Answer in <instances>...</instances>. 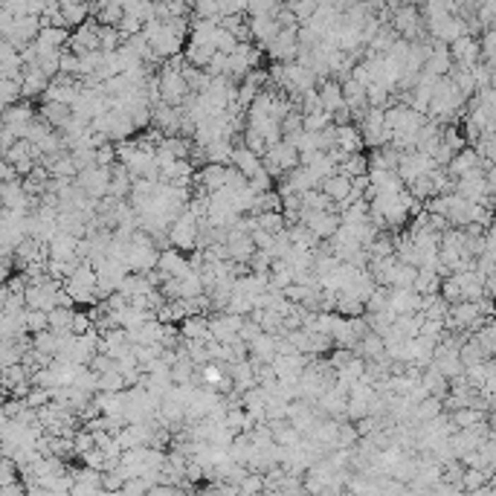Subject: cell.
<instances>
[{"label": "cell", "mask_w": 496, "mask_h": 496, "mask_svg": "<svg viewBox=\"0 0 496 496\" xmlns=\"http://www.w3.org/2000/svg\"><path fill=\"white\" fill-rule=\"evenodd\" d=\"M169 238H172V247H175V250H180V253H198V244H201V220L189 212V206H186V212L172 224Z\"/></svg>", "instance_id": "cell-1"}, {"label": "cell", "mask_w": 496, "mask_h": 496, "mask_svg": "<svg viewBox=\"0 0 496 496\" xmlns=\"http://www.w3.org/2000/svg\"><path fill=\"white\" fill-rule=\"evenodd\" d=\"M110 180H114V172H110V169H102V165H93V169L78 172L76 186L85 191L90 201H105L107 191H110Z\"/></svg>", "instance_id": "cell-2"}, {"label": "cell", "mask_w": 496, "mask_h": 496, "mask_svg": "<svg viewBox=\"0 0 496 496\" xmlns=\"http://www.w3.org/2000/svg\"><path fill=\"white\" fill-rule=\"evenodd\" d=\"M299 215H302V224H305L319 241H331V238L340 232V227H343V218L337 212H311V209H302Z\"/></svg>", "instance_id": "cell-3"}, {"label": "cell", "mask_w": 496, "mask_h": 496, "mask_svg": "<svg viewBox=\"0 0 496 496\" xmlns=\"http://www.w3.org/2000/svg\"><path fill=\"white\" fill-rule=\"evenodd\" d=\"M241 325H244V317H235V314H212L209 317V334H212V343H220V346H232L238 343V334H241Z\"/></svg>", "instance_id": "cell-4"}, {"label": "cell", "mask_w": 496, "mask_h": 496, "mask_svg": "<svg viewBox=\"0 0 496 496\" xmlns=\"http://www.w3.org/2000/svg\"><path fill=\"white\" fill-rule=\"evenodd\" d=\"M450 55H453V67L456 70H473L482 61V41L464 35L456 44H450Z\"/></svg>", "instance_id": "cell-5"}, {"label": "cell", "mask_w": 496, "mask_h": 496, "mask_svg": "<svg viewBox=\"0 0 496 496\" xmlns=\"http://www.w3.org/2000/svg\"><path fill=\"white\" fill-rule=\"evenodd\" d=\"M99 20L93 18V20H88L85 26H78V30L73 33V38H70V52H76L78 59L81 55H88V52H102V44H99Z\"/></svg>", "instance_id": "cell-6"}, {"label": "cell", "mask_w": 496, "mask_h": 496, "mask_svg": "<svg viewBox=\"0 0 496 496\" xmlns=\"http://www.w3.org/2000/svg\"><path fill=\"white\" fill-rule=\"evenodd\" d=\"M195 183L201 186L203 195H218V191H224L227 189V165H218V163H206L198 169V177Z\"/></svg>", "instance_id": "cell-7"}, {"label": "cell", "mask_w": 496, "mask_h": 496, "mask_svg": "<svg viewBox=\"0 0 496 496\" xmlns=\"http://www.w3.org/2000/svg\"><path fill=\"white\" fill-rule=\"evenodd\" d=\"M485 165V160L479 157V151L473 148V146H467L461 154H456L453 157V163H450V169H447V175L453 177V180H461V177H467V175H473V172H479Z\"/></svg>", "instance_id": "cell-8"}, {"label": "cell", "mask_w": 496, "mask_h": 496, "mask_svg": "<svg viewBox=\"0 0 496 496\" xmlns=\"http://www.w3.org/2000/svg\"><path fill=\"white\" fill-rule=\"evenodd\" d=\"M23 61H20V52L6 44V41H0V76L9 78V81H20L23 85Z\"/></svg>", "instance_id": "cell-9"}, {"label": "cell", "mask_w": 496, "mask_h": 496, "mask_svg": "<svg viewBox=\"0 0 496 496\" xmlns=\"http://www.w3.org/2000/svg\"><path fill=\"white\" fill-rule=\"evenodd\" d=\"M163 276H169V279H186V276L191 273V261L180 253V250H165L160 253V267H157Z\"/></svg>", "instance_id": "cell-10"}, {"label": "cell", "mask_w": 496, "mask_h": 496, "mask_svg": "<svg viewBox=\"0 0 496 496\" xmlns=\"http://www.w3.org/2000/svg\"><path fill=\"white\" fill-rule=\"evenodd\" d=\"M38 119L47 122L52 131H64L70 125V119H73V107L59 105V102H44L38 107Z\"/></svg>", "instance_id": "cell-11"}, {"label": "cell", "mask_w": 496, "mask_h": 496, "mask_svg": "<svg viewBox=\"0 0 496 496\" xmlns=\"http://www.w3.org/2000/svg\"><path fill=\"white\" fill-rule=\"evenodd\" d=\"M317 90L322 96V105H325L328 114H340V110L346 107V96H343V85H340V81L325 78V81H319V85H317Z\"/></svg>", "instance_id": "cell-12"}, {"label": "cell", "mask_w": 496, "mask_h": 496, "mask_svg": "<svg viewBox=\"0 0 496 496\" xmlns=\"http://www.w3.org/2000/svg\"><path fill=\"white\" fill-rule=\"evenodd\" d=\"M26 73H23V102H30V99H41L47 90H49V85L52 81L38 70V67H23Z\"/></svg>", "instance_id": "cell-13"}, {"label": "cell", "mask_w": 496, "mask_h": 496, "mask_svg": "<svg viewBox=\"0 0 496 496\" xmlns=\"http://www.w3.org/2000/svg\"><path fill=\"white\" fill-rule=\"evenodd\" d=\"M78 244H81V238H76L70 232H59V235H55V241L49 244V259H59V261L78 259Z\"/></svg>", "instance_id": "cell-14"}, {"label": "cell", "mask_w": 496, "mask_h": 496, "mask_svg": "<svg viewBox=\"0 0 496 496\" xmlns=\"http://www.w3.org/2000/svg\"><path fill=\"white\" fill-rule=\"evenodd\" d=\"M180 337L186 343L191 340H201V343H212V334H209V317H186L180 322Z\"/></svg>", "instance_id": "cell-15"}, {"label": "cell", "mask_w": 496, "mask_h": 496, "mask_svg": "<svg viewBox=\"0 0 496 496\" xmlns=\"http://www.w3.org/2000/svg\"><path fill=\"white\" fill-rule=\"evenodd\" d=\"M354 357H363L366 363L383 360V357H386V340H383L380 334H374V331H372L369 337H363L360 343L354 346Z\"/></svg>", "instance_id": "cell-16"}, {"label": "cell", "mask_w": 496, "mask_h": 496, "mask_svg": "<svg viewBox=\"0 0 496 496\" xmlns=\"http://www.w3.org/2000/svg\"><path fill=\"white\" fill-rule=\"evenodd\" d=\"M351 183H354L351 177H346V175L337 172V175H331L319 189H322L325 195H328L331 201H334V206H337V203H346V201L351 198Z\"/></svg>", "instance_id": "cell-17"}, {"label": "cell", "mask_w": 496, "mask_h": 496, "mask_svg": "<svg viewBox=\"0 0 496 496\" xmlns=\"http://www.w3.org/2000/svg\"><path fill=\"white\" fill-rule=\"evenodd\" d=\"M401 151L392 148V146H386V148H377L369 154V165H372V172H398V165H401Z\"/></svg>", "instance_id": "cell-18"}, {"label": "cell", "mask_w": 496, "mask_h": 496, "mask_svg": "<svg viewBox=\"0 0 496 496\" xmlns=\"http://www.w3.org/2000/svg\"><path fill=\"white\" fill-rule=\"evenodd\" d=\"M151 290H157L151 282H148V276H140V273H128L125 279H122V285H119V293L131 302V299H136V296H148Z\"/></svg>", "instance_id": "cell-19"}, {"label": "cell", "mask_w": 496, "mask_h": 496, "mask_svg": "<svg viewBox=\"0 0 496 496\" xmlns=\"http://www.w3.org/2000/svg\"><path fill=\"white\" fill-rule=\"evenodd\" d=\"M93 18L102 26H119L125 20V6L119 0H110V4H93Z\"/></svg>", "instance_id": "cell-20"}, {"label": "cell", "mask_w": 496, "mask_h": 496, "mask_svg": "<svg viewBox=\"0 0 496 496\" xmlns=\"http://www.w3.org/2000/svg\"><path fill=\"white\" fill-rule=\"evenodd\" d=\"M337 146L346 151V154H363L366 143H363V134L357 125H346V128H337Z\"/></svg>", "instance_id": "cell-21"}, {"label": "cell", "mask_w": 496, "mask_h": 496, "mask_svg": "<svg viewBox=\"0 0 496 496\" xmlns=\"http://www.w3.org/2000/svg\"><path fill=\"white\" fill-rule=\"evenodd\" d=\"M421 383L427 386V392L432 395V398H438V401H444L447 395H450V380L441 374L435 366H430V369H424V377H421Z\"/></svg>", "instance_id": "cell-22"}, {"label": "cell", "mask_w": 496, "mask_h": 496, "mask_svg": "<svg viewBox=\"0 0 496 496\" xmlns=\"http://www.w3.org/2000/svg\"><path fill=\"white\" fill-rule=\"evenodd\" d=\"M230 165H235V169L241 172V175H247V177H253L259 169H261V160L250 151V148H244L241 143L235 146V154H232V163Z\"/></svg>", "instance_id": "cell-23"}, {"label": "cell", "mask_w": 496, "mask_h": 496, "mask_svg": "<svg viewBox=\"0 0 496 496\" xmlns=\"http://www.w3.org/2000/svg\"><path fill=\"white\" fill-rule=\"evenodd\" d=\"M232 154H235L232 140H218V143H212V146L203 148V160L206 163H218V165H230Z\"/></svg>", "instance_id": "cell-24"}, {"label": "cell", "mask_w": 496, "mask_h": 496, "mask_svg": "<svg viewBox=\"0 0 496 496\" xmlns=\"http://www.w3.org/2000/svg\"><path fill=\"white\" fill-rule=\"evenodd\" d=\"M337 314H340L343 319L366 317V302L357 299L354 293H340V296H337Z\"/></svg>", "instance_id": "cell-25"}, {"label": "cell", "mask_w": 496, "mask_h": 496, "mask_svg": "<svg viewBox=\"0 0 496 496\" xmlns=\"http://www.w3.org/2000/svg\"><path fill=\"white\" fill-rule=\"evenodd\" d=\"M471 340L482 348V354L488 357V360H496V322H493V319H490L485 328H479Z\"/></svg>", "instance_id": "cell-26"}, {"label": "cell", "mask_w": 496, "mask_h": 496, "mask_svg": "<svg viewBox=\"0 0 496 496\" xmlns=\"http://www.w3.org/2000/svg\"><path fill=\"white\" fill-rule=\"evenodd\" d=\"M340 175H346V177H351V180H357V177H369V172H372V165H369V154H351L340 169H337Z\"/></svg>", "instance_id": "cell-27"}, {"label": "cell", "mask_w": 496, "mask_h": 496, "mask_svg": "<svg viewBox=\"0 0 496 496\" xmlns=\"http://www.w3.org/2000/svg\"><path fill=\"white\" fill-rule=\"evenodd\" d=\"M441 285H444V279L435 273V270H418V282H415V293L421 296H438L441 293Z\"/></svg>", "instance_id": "cell-28"}, {"label": "cell", "mask_w": 496, "mask_h": 496, "mask_svg": "<svg viewBox=\"0 0 496 496\" xmlns=\"http://www.w3.org/2000/svg\"><path fill=\"white\" fill-rule=\"evenodd\" d=\"M76 317H78V311H76V308H55V311H49V331H55V334H64V331H73Z\"/></svg>", "instance_id": "cell-29"}, {"label": "cell", "mask_w": 496, "mask_h": 496, "mask_svg": "<svg viewBox=\"0 0 496 496\" xmlns=\"http://www.w3.org/2000/svg\"><path fill=\"white\" fill-rule=\"evenodd\" d=\"M256 224L259 230L270 232V235H279L288 230V220H285V212H264V215H256Z\"/></svg>", "instance_id": "cell-30"}, {"label": "cell", "mask_w": 496, "mask_h": 496, "mask_svg": "<svg viewBox=\"0 0 496 496\" xmlns=\"http://www.w3.org/2000/svg\"><path fill=\"white\" fill-rule=\"evenodd\" d=\"M241 146H244V148H250L259 160H264L267 151H270V148H267V140H264V136H261L256 128H247V131L241 134Z\"/></svg>", "instance_id": "cell-31"}, {"label": "cell", "mask_w": 496, "mask_h": 496, "mask_svg": "<svg viewBox=\"0 0 496 496\" xmlns=\"http://www.w3.org/2000/svg\"><path fill=\"white\" fill-rule=\"evenodd\" d=\"M59 346H61V340H59V334H55V331H44V334H35V337H33V348L41 351V354H47V357H55V354H59Z\"/></svg>", "instance_id": "cell-32"}, {"label": "cell", "mask_w": 496, "mask_h": 496, "mask_svg": "<svg viewBox=\"0 0 496 496\" xmlns=\"http://www.w3.org/2000/svg\"><path fill=\"white\" fill-rule=\"evenodd\" d=\"M0 102H4V107H15L18 102H23V85L20 81H9V78L0 81Z\"/></svg>", "instance_id": "cell-33"}, {"label": "cell", "mask_w": 496, "mask_h": 496, "mask_svg": "<svg viewBox=\"0 0 496 496\" xmlns=\"http://www.w3.org/2000/svg\"><path fill=\"white\" fill-rule=\"evenodd\" d=\"M389 296H392V288H377L369 302H366V314L374 317V314H383V311H389Z\"/></svg>", "instance_id": "cell-34"}, {"label": "cell", "mask_w": 496, "mask_h": 496, "mask_svg": "<svg viewBox=\"0 0 496 496\" xmlns=\"http://www.w3.org/2000/svg\"><path fill=\"white\" fill-rule=\"evenodd\" d=\"M415 282H418V267L401 264V267H398V273H395V282H392V288H395V290H412V288H415Z\"/></svg>", "instance_id": "cell-35"}, {"label": "cell", "mask_w": 496, "mask_h": 496, "mask_svg": "<svg viewBox=\"0 0 496 496\" xmlns=\"http://www.w3.org/2000/svg\"><path fill=\"white\" fill-rule=\"evenodd\" d=\"M26 331H30V337L49 331V314L47 311H30V308H26Z\"/></svg>", "instance_id": "cell-36"}, {"label": "cell", "mask_w": 496, "mask_h": 496, "mask_svg": "<svg viewBox=\"0 0 496 496\" xmlns=\"http://www.w3.org/2000/svg\"><path fill=\"white\" fill-rule=\"evenodd\" d=\"M459 357H461V363H464V369H471V366H479V363H488V357L482 354V348H479V346H476L473 340H467V343L461 346Z\"/></svg>", "instance_id": "cell-37"}, {"label": "cell", "mask_w": 496, "mask_h": 496, "mask_svg": "<svg viewBox=\"0 0 496 496\" xmlns=\"http://www.w3.org/2000/svg\"><path fill=\"white\" fill-rule=\"evenodd\" d=\"M288 9H290L293 18L299 20V26H305V23L319 12V4H314V0H299V4H288Z\"/></svg>", "instance_id": "cell-38"}, {"label": "cell", "mask_w": 496, "mask_h": 496, "mask_svg": "<svg viewBox=\"0 0 496 496\" xmlns=\"http://www.w3.org/2000/svg\"><path fill=\"white\" fill-rule=\"evenodd\" d=\"M220 18V4L215 0H201L191 6V20H218Z\"/></svg>", "instance_id": "cell-39"}, {"label": "cell", "mask_w": 496, "mask_h": 496, "mask_svg": "<svg viewBox=\"0 0 496 496\" xmlns=\"http://www.w3.org/2000/svg\"><path fill=\"white\" fill-rule=\"evenodd\" d=\"M125 377L122 372H107V374H99V392H125Z\"/></svg>", "instance_id": "cell-40"}, {"label": "cell", "mask_w": 496, "mask_h": 496, "mask_svg": "<svg viewBox=\"0 0 496 496\" xmlns=\"http://www.w3.org/2000/svg\"><path fill=\"white\" fill-rule=\"evenodd\" d=\"M331 125H334V114H328V110L305 117V131H308V134H322V131H328Z\"/></svg>", "instance_id": "cell-41"}, {"label": "cell", "mask_w": 496, "mask_h": 496, "mask_svg": "<svg viewBox=\"0 0 496 496\" xmlns=\"http://www.w3.org/2000/svg\"><path fill=\"white\" fill-rule=\"evenodd\" d=\"M215 49H218V52H224V55H232V52L238 49V38H235L230 30H224V26H218V35H215Z\"/></svg>", "instance_id": "cell-42"}, {"label": "cell", "mask_w": 496, "mask_h": 496, "mask_svg": "<svg viewBox=\"0 0 496 496\" xmlns=\"http://www.w3.org/2000/svg\"><path fill=\"white\" fill-rule=\"evenodd\" d=\"M261 334H264L261 325H259L256 319L247 317V319H244V325H241V334H238V340H241V343H247V346H253V343H256Z\"/></svg>", "instance_id": "cell-43"}, {"label": "cell", "mask_w": 496, "mask_h": 496, "mask_svg": "<svg viewBox=\"0 0 496 496\" xmlns=\"http://www.w3.org/2000/svg\"><path fill=\"white\" fill-rule=\"evenodd\" d=\"M476 20L485 26V30H493V20H496V0H488V4H476Z\"/></svg>", "instance_id": "cell-44"}, {"label": "cell", "mask_w": 496, "mask_h": 496, "mask_svg": "<svg viewBox=\"0 0 496 496\" xmlns=\"http://www.w3.org/2000/svg\"><path fill=\"white\" fill-rule=\"evenodd\" d=\"M88 369H90V372H96V374H107V372H117L119 366H117L114 357H107V354H96V357H93V363H90Z\"/></svg>", "instance_id": "cell-45"}, {"label": "cell", "mask_w": 496, "mask_h": 496, "mask_svg": "<svg viewBox=\"0 0 496 496\" xmlns=\"http://www.w3.org/2000/svg\"><path fill=\"white\" fill-rule=\"evenodd\" d=\"M473 78H476V88H479V90H488V88H490V78H493L490 64H488V61H479V64L473 67Z\"/></svg>", "instance_id": "cell-46"}, {"label": "cell", "mask_w": 496, "mask_h": 496, "mask_svg": "<svg viewBox=\"0 0 496 496\" xmlns=\"http://www.w3.org/2000/svg\"><path fill=\"white\" fill-rule=\"evenodd\" d=\"M52 401V389H41V386H33L30 398H26V403H30L33 409H41V406H49Z\"/></svg>", "instance_id": "cell-47"}, {"label": "cell", "mask_w": 496, "mask_h": 496, "mask_svg": "<svg viewBox=\"0 0 496 496\" xmlns=\"http://www.w3.org/2000/svg\"><path fill=\"white\" fill-rule=\"evenodd\" d=\"M441 412V401L438 398H427L424 403L415 406V418H435Z\"/></svg>", "instance_id": "cell-48"}, {"label": "cell", "mask_w": 496, "mask_h": 496, "mask_svg": "<svg viewBox=\"0 0 496 496\" xmlns=\"http://www.w3.org/2000/svg\"><path fill=\"white\" fill-rule=\"evenodd\" d=\"M479 418H482V412L473 409V406H467V409H459V412H456V424H459V427H473Z\"/></svg>", "instance_id": "cell-49"}, {"label": "cell", "mask_w": 496, "mask_h": 496, "mask_svg": "<svg viewBox=\"0 0 496 496\" xmlns=\"http://www.w3.org/2000/svg\"><path fill=\"white\" fill-rule=\"evenodd\" d=\"M273 238H276V235H270V232H264V230H256V232H253L256 247H259V250H264V253L273 250Z\"/></svg>", "instance_id": "cell-50"}, {"label": "cell", "mask_w": 496, "mask_h": 496, "mask_svg": "<svg viewBox=\"0 0 496 496\" xmlns=\"http://www.w3.org/2000/svg\"><path fill=\"white\" fill-rule=\"evenodd\" d=\"M485 241H488V253L496 259V220L488 227V232H485Z\"/></svg>", "instance_id": "cell-51"}, {"label": "cell", "mask_w": 496, "mask_h": 496, "mask_svg": "<svg viewBox=\"0 0 496 496\" xmlns=\"http://www.w3.org/2000/svg\"><path fill=\"white\" fill-rule=\"evenodd\" d=\"M493 30H496V20H493Z\"/></svg>", "instance_id": "cell-52"}]
</instances>
